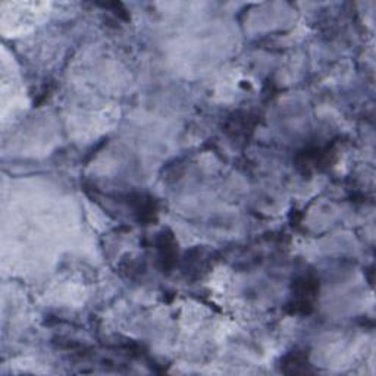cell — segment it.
<instances>
[{"instance_id": "obj_1", "label": "cell", "mask_w": 376, "mask_h": 376, "mask_svg": "<svg viewBox=\"0 0 376 376\" xmlns=\"http://www.w3.org/2000/svg\"><path fill=\"white\" fill-rule=\"evenodd\" d=\"M319 290V284L310 277H303L295 282L294 291V312L295 313H310L313 300Z\"/></svg>"}, {"instance_id": "obj_2", "label": "cell", "mask_w": 376, "mask_h": 376, "mask_svg": "<svg viewBox=\"0 0 376 376\" xmlns=\"http://www.w3.org/2000/svg\"><path fill=\"white\" fill-rule=\"evenodd\" d=\"M159 256H161V260L165 268H170L175 264V243H174V237L170 234H161V238H159Z\"/></svg>"}]
</instances>
